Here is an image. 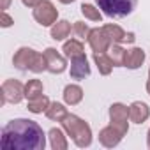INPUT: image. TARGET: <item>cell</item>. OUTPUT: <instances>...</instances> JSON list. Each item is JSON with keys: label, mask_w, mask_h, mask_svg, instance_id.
Masks as SVG:
<instances>
[{"label": "cell", "mask_w": 150, "mask_h": 150, "mask_svg": "<svg viewBox=\"0 0 150 150\" xmlns=\"http://www.w3.org/2000/svg\"><path fill=\"white\" fill-rule=\"evenodd\" d=\"M35 50L34 48H28V46H21L14 57H13V65L18 69V71H30V65H32V60L35 57Z\"/></svg>", "instance_id": "cell-11"}, {"label": "cell", "mask_w": 150, "mask_h": 150, "mask_svg": "<svg viewBox=\"0 0 150 150\" xmlns=\"http://www.w3.org/2000/svg\"><path fill=\"white\" fill-rule=\"evenodd\" d=\"M62 51H64V55L71 60V58H76V57L85 55V46H83V42H81L80 39H69V41L64 42Z\"/></svg>", "instance_id": "cell-18"}, {"label": "cell", "mask_w": 150, "mask_h": 150, "mask_svg": "<svg viewBox=\"0 0 150 150\" xmlns=\"http://www.w3.org/2000/svg\"><path fill=\"white\" fill-rule=\"evenodd\" d=\"M30 71L35 72V74H41L44 71H48V62H46V55L44 53H35L34 60H32V65H30Z\"/></svg>", "instance_id": "cell-25"}, {"label": "cell", "mask_w": 150, "mask_h": 150, "mask_svg": "<svg viewBox=\"0 0 150 150\" xmlns=\"http://www.w3.org/2000/svg\"><path fill=\"white\" fill-rule=\"evenodd\" d=\"M60 124H62V129L67 132V136L72 139V143L78 148H88L92 145V139H94L92 127L81 117L74 115V113H69Z\"/></svg>", "instance_id": "cell-2"}, {"label": "cell", "mask_w": 150, "mask_h": 150, "mask_svg": "<svg viewBox=\"0 0 150 150\" xmlns=\"http://www.w3.org/2000/svg\"><path fill=\"white\" fill-rule=\"evenodd\" d=\"M72 32V27L67 20H58L57 23H53L51 30H50V35L53 41H65Z\"/></svg>", "instance_id": "cell-17"}, {"label": "cell", "mask_w": 150, "mask_h": 150, "mask_svg": "<svg viewBox=\"0 0 150 150\" xmlns=\"http://www.w3.org/2000/svg\"><path fill=\"white\" fill-rule=\"evenodd\" d=\"M13 23H14V18H13L11 14H7V11H2V18H0V27H2V28H9V27H13Z\"/></svg>", "instance_id": "cell-27"}, {"label": "cell", "mask_w": 150, "mask_h": 150, "mask_svg": "<svg viewBox=\"0 0 150 150\" xmlns=\"http://www.w3.org/2000/svg\"><path fill=\"white\" fill-rule=\"evenodd\" d=\"M32 16L41 27H53V23L58 21V9L51 0H42L37 7H34Z\"/></svg>", "instance_id": "cell-4"}, {"label": "cell", "mask_w": 150, "mask_h": 150, "mask_svg": "<svg viewBox=\"0 0 150 150\" xmlns=\"http://www.w3.org/2000/svg\"><path fill=\"white\" fill-rule=\"evenodd\" d=\"M103 30L110 37L111 44H122V42H134V32H125L120 25L117 23H106L103 25Z\"/></svg>", "instance_id": "cell-8"}, {"label": "cell", "mask_w": 150, "mask_h": 150, "mask_svg": "<svg viewBox=\"0 0 150 150\" xmlns=\"http://www.w3.org/2000/svg\"><path fill=\"white\" fill-rule=\"evenodd\" d=\"M41 2H42V0H21V4H23L25 7H28V9H34V7H37Z\"/></svg>", "instance_id": "cell-28"}, {"label": "cell", "mask_w": 150, "mask_h": 150, "mask_svg": "<svg viewBox=\"0 0 150 150\" xmlns=\"http://www.w3.org/2000/svg\"><path fill=\"white\" fill-rule=\"evenodd\" d=\"M96 4L108 18H125L132 14L138 0H96Z\"/></svg>", "instance_id": "cell-3"}, {"label": "cell", "mask_w": 150, "mask_h": 150, "mask_svg": "<svg viewBox=\"0 0 150 150\" xmlns=\"http://www.w3.org/2000/svg\"><path fill=\"white\" fill-rule=\"evenodd\" d=\"M108 115H110V124L111 125H115V127H118L122 132H129V106L127 104H124V103H113L111 106H110V111H108Z\"/></svg>", "instance_id": "cell-6"}, {"label": "cell", "mask_w": 150, "mask_h": 150, "mask_svg": "<svg viewBox=\"0 0 150 150\" xmlns=\"http://www.w3.org/2000/svg\"><path fill=\"white\" fill-rule=\"evenodd\" d=\"M129 118L134 124H145L150 118V106L143 101H134L129 106Z\"/></svg>", "instance_id": "cell-13"}, {"label": "cell", "mask_w": 150, "mask_h": 150, "mask_svg": "<svg viewBox=\"0 0 150 150\" xmlns=\"http://www.w3.org/2000/svg\"><path fill=\"white\" fill-rule=\"evenodd\" d=\"M124 136H125V132H122L118 127L110 124V125H106L99 131V143L106 148H115L124 139Z\"/></svg>", "instance_id": "cell-10"}, {"label": "cell", "mask_w": 150, "mask_h": 150, "mask_svg": "<svg viewBox=\"0 0 150 150\" xmlns=\"http://www.w3.org/2000/svg\"><path fill=\"white\" fill-rule=\"evenodd\" d=\"M90 30H92V28H90L85 21H74V25H72V34L76 35V39H80V41L87 39L88 34H90Z\"/></svg>", "instance_id": "cell-26"}, {"label": "cell", "mask_w": 150, "mask_h": 150, "mask_svg": "<svg viewBox=\"0 0 150 150\" xmlns=\"http://www.w3.org/2000/svg\"><path fill=\"white\" fill-rule=\"evenodd\" d=\"M46 117H48V120H51V122H62L67 115H69V111H67V108H65V104H62V103H51L50 106H48V110H46V113H44Z\"/></svg>", "instance_id": "cell-20"}, {"label": "cell", "mask_w": 150, "mask_h": 150, "mask_svg": "<svg viewBox=\"0 0 150 150\" xmlns=\"http://www.w3.org/2000/svg\"><path fill=\"white\" fill-rule=\"evenodd\" d=\"M0 92H2V104H20L25 99V85L18 80H6Z\"/></svg>", "instance_id": "cell-5"}, {"label": "cell", "mask_w": 150, "mask_h": 150, "mask_svg": "<svg viewBox=\"0 0 150 150\" xmlns=\"http://www.w3.org/2000/svg\"><path fill=\"white\" fill-rule=\"evenodd\" d=\"M146 146L150 148V129H148V132H146Z\"/></svg>", "instance_id": "cell-31"}, {"label": "cell", "mask_w": 150, "mask_h": 150, "mask_svg": "<svg viewBox=\"0 0 150 150\" xmlns=\"http://www.w3.org/2000/svg\"><path fill=\"white\" fill-rule=\"evenodd\" d=\"M69 74L72 80H85L87 76H90V65L85 55L71 58V67H69Z\"/></svg>", "instance_id": "cell-12"}, {"label": "cell", "mask_w": 150, "mask_h": 150, "mask_svg": "<svg viewBox=\"0 0 150 150\" xmlns=\"http://www.w3.org/2000/svg\"><path fill=\"white\" fill-rule=\"evenodd\" d=\"M94 64L97 65V71L103 76H110L113 71V60L108 53H94Z\"/></svg>", "instance_id": "cell-19"}, {"label": "cell", "mask_w": 150, "mask_h": 150, "mask_svg": "<svg viewBox=\"0 0 150 150\" xmlns=\"http://www.w3.org/2000/svg\"><path fill=\"white\" fill-rule=\"evenodd\" d=\"M148 78H150V69H148Z\"/></svg>", "instance_id": "cell-33"}, {"label": "cell", "mask_w": 150, "mask_h": 150, "mask_svg": "<svg viewBox=\"0 0 150 150\" xmlns=\"http://www.w3.org/2000/svg\"><path fill=\"white\" fill-rule=\"evenodd\" d=\"M50 104H51V101L42 94V96H39V97H35V99L28 101L27 108H28V111H30V113H34V115H41V113H46V110H48V106H50Z\"/></svg>", "instance_id": "cell-22"}, {"label": "cell", "mask_w": 150, "mask_h": 150, "mask_svg": "<svg viewBox=\"0 0 150 150\" xmlns=\"http://www.w3.org/2000/svg\"><path fill=\"white\" fill-rule=\"evenodd\" d=\"M44 55H46V62H48V72L62 74L67 69V57L58 53L55 48H46Z\"/></svg>", "instance_id": "cell-9"}, {"label": "cell", "mask_w": 150, "mask_h": 150, "mask_svg": "<svg viewBox=\"0 0 150 150\" xmlns=\"http://www.w3.org/2000/svg\"><path fill=\"white\" fill-rule=\"evenodd\" d=\"M64 103L67 106H78L83 101V88L76 83H69L64 88Z\"/></svg>", "instance_id": "cell-16"}, {"label": "cell", "mask_w": 150, "mask_h": 150, "mask_svg": "<svg viewBox=\"0 0 150 150\" xmlns=\"http://www.w3.org/2000/svg\"><path fill=\"white\" fill-rule=\"evenodd\" d=\"M48 139H50V146L53 150H67L69 148L67 132L60 127H51L48 131Z\"/></svg>", "instance_id": "cell-15"}, {"label": "cell", "mask_w": 150, "mask_h": 150, "mask_svg": "<svg viewBox=\"0 0 150 150\" xmlns=\"http://www.w3.org/2000/svg\"><path fill=\"white\" fill-rule=\"evenodd\" d=\"M9 6H11V0H2V11L9 9Z\"/></svg>", "instance_id": "cell-29"}, {"label": "cell", "mask_w": 150, "mask_h": 150, "mask_svg": "<svg viewBox=\"0 0 150 150\" xmlns=\"http://www.w3.org/2000/svg\"><path fill=\"white\" fill-rule=\"evenodd\" d=\"M80 11H81V14H83L87 20H90V21H97V23L103 21V11H101L97 6H94V4H81Z\"/></svg>", "instance_id": "cell-23"}, {"label": "cell", "mask_w": 150, "mask_h": 150, "mask_svg": "<svg viewBox=\"0 0 150 150\" xmlns=\"http://www.w3.org/2000/svg\"><path fill=\"white\" fill-rule=\"evenodd\" d=\"M145 58H146L145 50H141V48H131V50L125 51L124 67H127L131 71H136V69H139L145 64Z\"/></svg>", "instance_id": "cell-14"}, {"label": "cell", "mask_w": 150, "mask_h": 150, "mask_svg": "<svg viewBox=\"0 0 150 150\" xmlns=\"http://www.w3.org/2000/svg\"><path fill=\"white\" fill-rule=\"evenodd\" d=\"M145 88H146V94L150 96V78L146 80V85H145Z\"/></svg>", "instance_id": "cell-30"}, {"label": "cell", "mask_w": 150, "mask_h": 150, "mask_svg": "<svg viewBox=\"0 0 150 150\" xmlns=\"http://www.w3.org/2000/svg\"><path fill=\"white\" fill-rule=\"evenodd\" d=\"M42 94H44V85L41 80H28L25 83V99L27 101H32Z\"/></svg>", "instance_id": "cell-21"}, {"label": "cell", "mask_w": 150, "mask_h": 150, "mask_svg": "<svg viewBox=\"0 0 150 150\" xmlns=\"http://www.w3.org/2000/svg\"><path fill=\"white\" fill-rule=\"evenodd\" d=\"M125 51L120 44H111L110 50H108V55L111 57L113 60V65L115 67H124V60H125Z\"/></svg>", "instance_id": "cell-24"}, {"label": "cell", "mask_w": 150, "mask_h": 150, "mask_svg": "<svg viewBox=\"0 0 150 150\" xmlns=\"http://www.w3.org/2000/svg\"><path fill=\"white\" fill-rule=\"evenodd\" d=\"M0 146L2 150H44L46 134L35 120L13 118L2 129Z\"/></svg>", "instance_id": "cell-1"}, {"label": "cell", "mask_w": 150, "mask_h": 150, "mask_svg": "<svg viewBox=\"0 0 150 150\" xmlns=\"http://www.w3.org/2000/svg\"><path fill=\"white\" fill-rule=\"evenodd\" d=\"M60 4H72V2H76V0H58Z\"/></svg>", "instance_id": "cell-32"}, {"label": "cell", "mask_w": 150, "mask_h": 150, "mask_svg": "<svg viewBox=\"0 0 150 150\" xmlns=\"http://www.w3.org/2000/svg\"><path fill=\"white\" fill-rule=\"evenodd\" d=\"M87 42H88V46L92 48L94 53H106L110 50V46H111V41L106 35V32L103 30V27L92 28L88 37H87Z\"/></svg>", "instance_id": "cell-7"}]
</instances>
